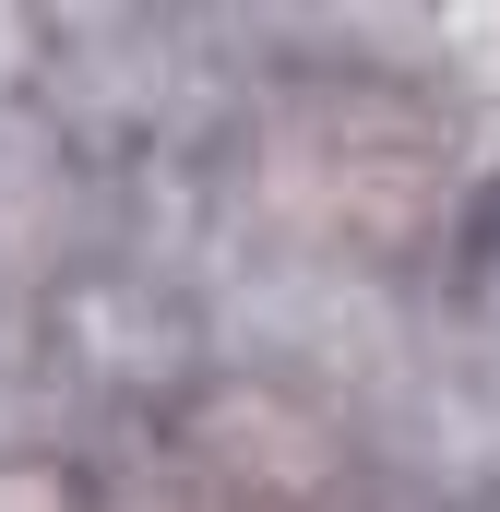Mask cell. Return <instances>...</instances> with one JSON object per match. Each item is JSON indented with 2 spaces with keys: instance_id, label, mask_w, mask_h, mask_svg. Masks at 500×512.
Masks as SVG:
<instances>
[{
  "instance_id": "obj_1",
  "label": "cell",
  "mask_w": 500,
  "mask_h": 512,
  "mask_svg": "<svg viewBox=\"0 0 500 512\" xmlns=\"http://www.w3.org/2000/svg\"><path fill=\"white\" fill-rule=\"evenodd\" d=\"M108 512H370V489L310 405L262 382H203L143 429Z\"/></svg>"
}]
</instances>
